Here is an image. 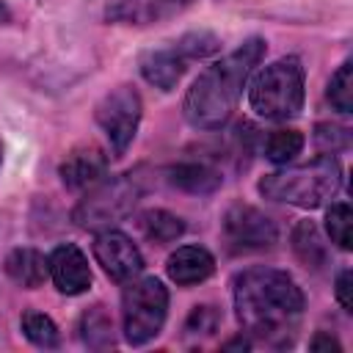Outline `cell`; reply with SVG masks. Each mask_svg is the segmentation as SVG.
<instances>
[{
  "mask_svg": "<svg viewBox=\"0 0 353 353\" xmlns=\"http://www.w3.org/2000/svg\"><path fill=\"white\" fill-rule=\"evenodd\" d=\"M303 149V135L298 130H273L265 141V157L273 163H290Z\"/></svg>",
  "mask_w": 353,
  "mask_h": 353,
  "instance_id": "20",
  "label": "cell"
},
{
  "mask_svg": "<svg viewBox=\"0 0 353 353\" xmlns=\"http://www.w3.org/2000/svg\"><path fill=\"white\" fill-rule=\"evenodd\" d=\"M190 0H108V19L124 25H152L179 14Z\"/></svg>",
  "mask_w": 353,
  "mask_h": 353,
  "instance_id": "11",
  "label": "cell"
},
{
  "mask_svg": "<svg viewBox=\"0 0 353 353\" xmlns=\"http://www.w3.org/2000/svg\"><path fill=\"white\" fill-rule=\"evenodd\" d=\"M141 199V185L135 176L121 174L108 182H99L72 212V221L83 229H110L124 221Z\"/></svg>",
  "mask_w": 353,
  "mask_h": 353,
  "instance_id": "5",
  "label": "cell"
},
{
  "mask_svg": "<svg viewBox=\"0 0 353 353\" xmlns=\"http://www.w3.org/2000/svg\"><path fill=\"white\" fill-rule=\"evenodd\" d=\"M6 273L17 284L33 290V287H41L44 284L50 268H47V259L39 251H33V248H14L6 256Z\"/></svg>",
  "mask_w": 353,
  "mask_h": 353,
  "instance_id": "16",
  "label": "cell"
},
{
  "mask_svg": "<svg viewBox=\"0 0 353 353\" xmlns=\"http://www.w3.org/2000/svg\"><path fill=\"white\" fill-rule=\"evenodd\" d=\"M328 99L339 113H350L353 110V63L345 61L328 83Z\"/></svg>",
  "mask_w": 353,
  "mask_h": 353,
  "instance_id": "22",
  "label": "cell"
},
{
  "mask_svg": "<svg viewBox=\"0 0 353 353\" xmlns=\"http://www.w3.org/2000/svg\"><path fill=\"white\" fill-rule=\"evenodd\" d=\"M342 188V165L336 157H317L303 165L281 168L259 179V193L270 201L295 207H320Z\"/></svg>",
  "mask_w": 353,
  "mask_h": 353,
  "instance_id": "3",
  "label": "cell"
},
{
  "mask_svg": "<svg viewBox=\"0 0 353 353\" xmlns=\"http://www.w3.org/2000/svg\"><path fill=\"white\" fill-rule=\"evenodd\" d=\"M168 276L182 284V287H190V284H199L204 281L212 270H215V259L207 248L201 245H182L176 248L171 256H168V265H165Z\"/></svg>",
  "mask_w": 353,
  "mask_h": 353,
  "instance_id": "14",
  "label": "cell"
},
{
  "mask_svg": "<svg viewBox=\"0 0 353 353\" xmlns=\"http://www.w3.org/2000/svg\"><path fill=\"white\" fill-rule=\"evenodd\" d=\"M218 320H221V314L215 312V306H196L185 323V331L190 336H207L218 328Z\"/></svg>",
  "mask_w": 353,
  "mask_h": 353,
  "instance_id": "25",
  "label": "cell"
},
{
  "mask_svg": "<svg viewBox=\"0 0 353 353\" xmlns=\"http://www.w3.org/2000/svg\"><path fill=\"white\" fill-rule=\"evenodd\" d=\"M47 268H50V276L55 281V287L66 295H80L88 290L91 284V270H88V259L85 254L72 245V243H63L58 248H52L50 259H47Z\"/></svg>",
  "mask_w": 353,
  "mask_h": 353,
  "instance_id": "10",
  "label": "cell"
},
{
  "mask_svg": "<svg viewBox=\"0 0 353 353\" xmlns=\"http://www.w3.org/2000/svg\"><path fill=\"white\" fill-rule=\"evenodd\" d=\"M22 334L39 345V347H58V328L55 323L41 312H25L22 314Z\"/></svg>",
  "mask_w": 353,
  "mask_h": 353,
  "instance_id": "21",
  "label": "cell"
},
{
  "mask_svg": "<svg viewBox=\"0 0 353 353\" xmlns=\"http://www.w3.org/2000/svg\"><path fill=\"white\" fill-rule=\"evenodd\" d=\"M314 143L323 149V152H336V149H345L350 143V135L345 127H336V124H320L317 132H314Z\"/></svg>",
  "mask_w": 353,
  "mask_h": 353,
  "instance_id": "26",
  "label": "cell"
},
{
  "mask_svg": "<svg viewBox=\"0 0 353 353\" xmlns=\"http://www.w3.org/2000/svg\"><path fill=\"white\" fill-rule=\"evenodd\" d=\"M141 121V97L132 85H119L108 91L97 105V124L110 141V149L116 154H124L127 146L135 138Z\"/></svg>",
  "mask_w": 353,
  "mask_h": 353,
  "instance_id": "7",
  "label": "cell"
},
{
  "mask_svg": "<svg viewBox=\"0 0 353 353\" xmlns=\"http://www.w3.org/2000/svg\"><path fill=\"white\" fill-rule=\"evenodd\" d=\"M223 347H226V350H232V347H243V350H245V347H248V339H243V336H240V339H232V342H226Z\"/></svg>",
  "mask_w": 353,
  "mask_h": 353,
  "instance_id": "29",
  "label": "cell"
},
{
  "mask_svg": "<svg viewBox=\"0 0 353 353\" xmlns=\"http://www.w3.org/2000/svg\"><path fill=\"white\" fill-rule=\"evenodd\" d=\"M94 256L105 268V273L110 279H116V281H130L143 268V256L135 248V243L127 234L116 232V229H105V232L97 234Z\"/></svg>",
  "mask_w": 353,
  "mask_h": 353,
  "instance_id": "9",
  "label": "cell"
},
{
  "mask_svg": "<svg viewBox=\"0 0 353 353\" xmlns=\"http://www.w3.org/2000/svg\"><path fill=\"white\" fill-rule=\"evenodd\" d=\"M221 226L232 251H265V248H273V243L279 240L276 223L251 204L229 207Z\"/></svg>",
  "mask_w": 353,
  "mask_h": 353,
  "instance_id": "8",
  "label": "cell"
},
{
  "mask_svg": "<svg viewBox=\"0 0 353 353\" xmlns=\"http://www.w3.org/2000/svg\"><path fill=\"white\" fill-rule=\"evenodd\" d=\"M292 248L298 254V259L309 268H323L328 262V251L320 240V232L312 221H301L292 232Z\"/></svg>",
  "mask_w": 353,
  "mask_h": 353,
  "instance_id": "17",
  "label": "cell"
},
{
  "mask_svg": "<svg viewBox=\"0 0 353 353\" xmlns=\"http://www.w3.org/2000/svg\"><path fill=\"white\" fill-rule=\"evenodd\" d=\"M350 223H353V215H350V204L339 201V204H331V210L325 212V229H328V237L339 245V248H350L353 245V237H350Z\"/></svg>",
  "mask_w": 353,
  "mask_h": 353,
  "instance_id": "23",
  "label": "cell"
},
{
  "mask_svg": "<svg viewBox=\"0 0 353 353\" xmlns=\"http://www.w3.org/2000/svg\"><path fill=\"white\" fill-rule=\"evenodd\" d=\"M105 171H108V157L99 146H80V149L69 152V157L58 168L63 185L72 190L97 185L105 176Z\"/></svg>",
  "mask_w": 353,
  "mask_h": 353,
  "instance_id": "12",
  "label": "cell"
},
{
  "mask_svg": "<svg viewBox=\"0 0 353 353\" xmlns=\"http://www.w3.org/2000/svg\"><path fill=\"white\" fill-rule=\"evenodd\" d=\"M262 55H265V41L248 39L234 52H229L226 58L204 69L196 77V83L188 88V97L182 105L185 119L199 130H218L221 124H226V119L237 108L245 80L251 77Z\"/></svg>",
  "mask_w": 353,
  "mask_h": 353,
  "instance_id": "2",
  "label": "cell"
},
{
  "mask_svg": "<svg viewBox=\"0 0 353 353\" xmlns=\"http://www.w3.org/2000/svg\"><path fill=\"white\" fill-rule=\"evenodd\" d=\"M171 185H176L185 193H212L221 188V174L207 163H176L168 168Z\"/></svg>",
  "mask_w": 353,
  "mask_h": 353,
  "instance_id": "15",
  "label": "cell"
},
{
  "mask_svg": "<svg viewBox=\"0 0 353 353\" xmlns=\"http://www.w3.org/2000/svg\"><path fill=\"white\" fill-rule=\"evenodd\" d=\"M0 163H3V146H0Z\"/></svg>",
  "mask_w": 353,
  "mask_h": 353,
  "instance_id": "31",
  "label": "cell"
},
{
  "mask_svg": "<svg viewBox=\"0 0 353 353\" xmlns=\"http://www.w3.org/2000/svg\"><path fill=\"white\" fill-rule=\"evenodd\" d=\"M138 226L154 243H171V240H176L185 232V223L174 212H168V210H146L138 218Z\"/></svg>",
  "mask_w": 353,
  "mask_h": 353,
  "instance_id": "19",
  "label": "cell"
},
{
  "mask_svg": "<svg viewBox=\"0 0 353 353\" xmlns=\"http://www.w3.org/2000/svg\"><path fill=\"white\" fill-rule=\"evenodd\" d=\"M80 336L94 350H105V347L113 345V323H110V317H108V312L102 306H91V309L83 312Z\"/></svg>",
  "mask_w": 353,
  "mask_h": 353,
  "instance_id": "18",
  "label": "cell"
},
{
  "mask_svg": "<svg viewBox=\"0 0 353 353\" xmlns=\"http://www.w3.org/2000/svg\"><path fill=\"white\" fill-rule=\"evenodd\" d=\"M168 292L157 279H138L130 281L121 292V317H124V336L132 345H143L160 334L165 323Z\"/></svg>",
  "mask_w": 353,
  "mask_h": 353,
  "instance_id": "6",
  "label": "cell"
},
{
  "mask_svg": "<svg viewBox=\"0 0 353 353\" xmlns=\"http://www.w3.org/2000/svg\"><path fill=\"white\" fill-rule=\"evenodd\" d=\"M182 52H185V58L190 61V58H204V55H210V52H215L218 50V39L212 36V33H207V30H199V33H188V36H182L179 41H174Z\"/></svg>",
  "mask_w": 353,
  "mask_h": 353,
  "instance_id": "24",
  "label": "cell"
},
{
  "mask_svg": "<svg viewBox=\"0 0 353 353\" xmlns=\"http://www.w3.org/2000/svg\"><path fill=\"white\" fill-rule=\"evenodd\" d=\"M350 281H353V276H350V270L345 268L339 276H336V298H339V303L350 312L353 309V295H350Z\"/></svg>",
  "mask_w": 353,
  "mask_h": 353,
  "instance_id": "27",
  "label": "cell"
},
{
  "mask_svg": "<svg viewBox=\"0 0 353 353\" xmlns=\"http://www.w3.org/2000/svg\"><path fill=\"white\" fill-rule=\"evenodd\" d=\"M232 295L237 320L251 336L279 347L292 342L303 314V292L292 276L273 268H251L234 279Z\"/></svg>",
  "mask_w": 353,
  "mask_h": 353,
  "instance_id": "1",
  "label": "cell"
},
{
  "mask_svg": "<svg viewBox=\"0 0 353 353\" xmlns=\"http://www.w3.org/2000/svg\"><path fill=\"white\" fill-rule=\"evenodd\" d=\"M8 19H11V11H8V8L0 3V25H3V22H8Z\"/></svg>",
  "mask_w": 353,
  "mask_h": 353,
  "instance_id": "30",
  "label": "cell"
},
{
  "mask_svg": "<svg viewBox=\"0 0 353 353\" xmlns=\"http://www.w3.org/2000/svg\"><path fill=\"white\" fill-rule=\"evenodd\" d=\"M185 63H188L185 52L176 44H171V47L146 52L141 58V74L146 77V83H152L163 91H171L179 83V77L185 74Z\"/></svg>",
  "mask_w": 353,
  "mask_h": 353,
  "instance_id": "13",
  "label": "cell"
},
{
  "mask_svg": "<svg viewBox=\"0 0 353 353\" xmlns=\"http://www.w3.org/2000/svg\"><path fill=\"white\" fill-rule=\"evenodd\" d=\"M309 347H312V350H334V353H339V350H342V345H339L331 334H325V331L314 334V336H312V342H309Z\"/></svg>",
  "mask_w": 353,
  "mask_h": 353,
  "instance_id": "28",
  "label": "cell"
},
{
  "mask_svg": "<svg viewBox=\"0 0 353 353\" xmlns=\"http://www.w3.org/2000/svg\"><path fill=\"white\" fill-rule=\"evenodd\" d=\"M251 108L262 119L284 121L303 108V66L298 58H279L251 83Z\"/></svg>",
  "mask_w": 353,
  "mask_h": 353,
  "instance_id": "4",
  "label": "cell"
}]
</instances>
